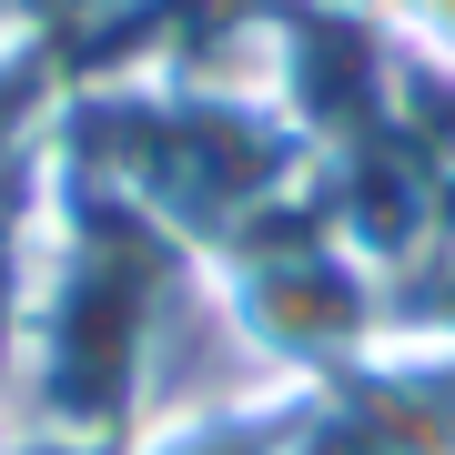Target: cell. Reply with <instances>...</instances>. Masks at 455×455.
I'll return each instance as SVG.
<instances>
[{"instance_id": "cell-4", "label": "cell", "mask_w": 455, "mask_h": 455, "mask_svg": "<svg viewBox=\"0 0 455 455\" xmlns=\"http://www.w3.org/2000/svg\"><path fill=\"white\" fill-rule=\"evenodd\" d=\"M20 82H51V61H41V51H11V41H0V92H20Z\"/></svg>"}, {"instance_id": "cell-3", "label": "cell", "mask_w": 455, "mask_h": 455, "mask_svg": "<svg viewBox=\"0 0 455 455\" xmlns=\"http://www.w3.org/2000/svg\"><path fill=\"white\" fill-rule=\"evenodd\" d=\"M31 203L0 212V415H11V395H20V334H31ZM11 435H20V425H11Z\"/></svg>"}, {"instance_id": "cell-2", "label": "cell", "mask_w": 455, "mask_h": 455, "mask_svg": "<svg viewBox=\"0 0 455 455\" xmlns=\"http://www.w3.org/2000/svg\"><path fill=\"white\" fill-rule=\"evenodd\" d=\"M112 20H122V0H0V41H11V51H41L51 82H61Z\"/></svg>"}, {"instance_id": "cell-1", "label": "cell", "mask_w": 455, "mask_h": 455, "mask_svg": "<svg viewBox=\"0 0 455 455\" xmlns=\"http://www.w3.org/2000/svg\"><path fill=\"white\" fill-rule=\"evenodd\" d=\"M51 163L82 172L92 193L132 203L172 243L223 263L314 203V152L283 122L274 92L243 82H172V71H82L51 92Z\"/></svg>"}]
</instances>
